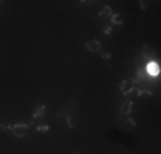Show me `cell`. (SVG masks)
Returning a JSON list of instances; mask_svg holds the SVG:
<instances>
[{
    "label": "cell",
    "instance_id": "obj_1",
    "mask_svg": "<svg viewBox=\"0 0 161 154\" xmlns=\"http://www.w3.org/2000/svg\"><path fill=\"white\" fill-rule=\"evenodd\" d=\"M11 132L14 134L15 137H24V135H28V132H29V125H26V123L11 125Z\"/></svg>",
    "mask_w": 161,
    "mask_h": 154
},
{
    "label": "cell",
    "instance_id": "obj_2",
    "mask_svg": "<svg viewBox=\"0 0 161 154\" xmlns=\"http://www.w3.org/2000/svg\"><path fill=\"white\" fill-rule=\"evenodd\" d=\"M144 72H147L146 75H149V77H158L159 75V65H158L154 60H151V62L147 63V69L144 70Z\"/></svg>",
    "mask_w": 161,
    "mask_h": 154
},
{
    "label": "cell",
    "instance_id": "obj_3",
    "mask_svg": "<svg viewBox=\"0 0 161 154\" xmlns=\"http://www.w3.org/2000/svg\"><path fill=\"white\" fill-rule=\"evenodd\" d=\"M86 48H88L91 53L101 51V41H99V40H89L88 43H86Z\"/></svg>",
    "mask_w": 161,
    "mask_h": 154
},
{
    "label": "cell",
    "instance_id": "obj_4",
    "mask_svg": "<svg viewBox=\"0 0 161 154\" xmlns=\"http://www.w3.org/2000/svg\"><path fill=\"white\" fill-rule=\"evenodd\" d=\"M120 91L124 92V94H130L132 91H136V86L132 84L130 81H122L120 82Z\"/></svg>",
    "mask_w": 161,
    "mask_h": 154
},
{
    "label": "cell",
    "instance_id": "obj_5",
    "mask_svg": "<svg viewBox=\"0 0 161 154\" xmlns=\"http://www.w3.org/2000/svg\"><path fill=\"white\" fill-rule=\"evenodd\" d=\"M142 57H144V58H147V60L154 58V50H153L151 45H144V46H142Z\"/></svg>",
    "mask_w": 161,
    "mask_h": 154
},
{
    "label": "cell",
    "instance_id": "obj_6",
    "mask_svg": "<svg viewBox=\"0 0 161 154\" xmlns=\"http://www.w3.org/2000/svg\"><path fill=\"white\" fill-rule=\"evenodd\" d=\"M130 111H132V101H125L124 105L120 106V113L124 115V117H127Z\"/></svg>",
    "mask_w": 161,
    "mask_h": 154
},
{
    "label": "cell",
    "instance_id": "obj_7",
    "mask_svg": "<svg viewBox=\"0 0 161 154\" xmlns=\"http://www.w3.org/2000/svg\"><path fill=\"white\" fill-rule=\"evenodd\" d=\"M33 117H34V120H38L40 117H45V106H43V105H38L36 110H34V115H33Z\"/></svg>",
    "mask_w": 161,
    "mask_h": 154
},
{
    "label": "cell",
    "instance_id": "obj_8",
    "mask_svg": "<svg viewBox=\"0 0 161 154\" xmlns=\"http://www.w3.org/2000/svg\"><path fill=\"white\" fill-rule=\"evenodd\" d=\"M106 15H113V11H111L110 7H108V5H106V7H103L101 9V12H99V17H106Z\"/></svg>",
    "mask_w": 161,
    "mask_h": 154
},
{
    "label": "cell",
    "instance_id": "obj_9",
    "mask_svg": "<svg viewBox=\"0 0 161 154\" xmlns=\"http://www.w3.org/2000/svg\"><path fill=\"white\" fill-rule=\"evenodd\" d=\"M111 22H113V24H122V22H124V15L122 14H113L111 15Z\"/></svg>",
    "mask_w": 161,
    "mask_h": 154
},
{
    "label": "cell",
    "instance_id": "obj_10",
    "mask_svg": "<svg viewBox=\"0 0 161 154\" xmlns=\"http://www.w3.org/2000/svg\"><path fill=\"white\" fill-rule=\"evenodd\" d=\"M137 94L142 96V94H153V91H151L149 88H137Z\"/></svg>",
    "mask_w": 161,
    "mask_h": 154
},
{
    "label": "cell",
    "instance_id": "obj_11",
    "mask_svg": "<svg viewBox=\"0 0 161 154\" xmlns=\"http://www.w3.org/2000/svg\"><path fill=\"white\" fill-rule=\"evenodd\" d=\"M76 106H77V101H76V99H70V101H69V103H67V105H65V108H67V110H69V111L76 110Z\"/></svg>",
    "mask_w": 161,
    "mask_h": 154
},
{
    "label": "cell",
    "instance_id": "obj_12",
    "mask_svg": "<svg viewBox=\"0 0 161 154\" xmlns=\"http://www.w3.org/2000/svg\"><path fill=\"white\" fill-rule=\"evenodd\" d=\"M36 130H38L40 134H46L48 130H50V127H48V125H38V127H36Z\"/></svg>",
    "mask_w": 161,
    "mask_h": 154
},
{
    "label": "cell",
    "instance_id": "obj_13",
    "mask_svg": "<svg viewBox=\"0 0 161 154\" xmlns=\"http://www.w3.org/2000/svg\"><path fill=\"white\" fill-rule=\"evenodd\" d=\"M0 130H2V132H11V125H7V123H0Z\"/></svg>",
    "mask_w": 161,
    "mask_h": 154
},
{
    "label": "cell",
    "instance_id": "obj_14",
    "mask_svg": "<svg viewBox=\"0 0 161 154\" xmlns=\"http://www.w3.org/2000/svg\"><path fill=\"white\" fill-rule=\"evenodd\" d=\"M103 33H105V34H106V36H110V34H111V33H113V29H111V26H106L105 29H103Z\"/></svg>",
    "mask_w": 161,
    "mask_h": 154
},
{
    "label": "cell",
    "instance_id": "obj_15",
    "mask_svg": "<svg viewBox=\"0 0 161 154\" xmlns=\"http://www.w3.org/2000/svg\"><path fill=\"white\" fill-rule=\"evenodd\" d=\"M101 57H103V60H105V62H108V60L111 58V53H105V51H103Z\"/></svg>",
    "mask_w": 161,
    "mask_h": 154
},
{
    "label": "cell",
    "instance_id": "obj_16",
    "mask_svg": "<svg viewBox=\"0 0 161 154\" xmlns=\"http://www.w3.org/2000/svg\"><path fill=\"white\" fill-rule=\"evenodd\" d=\"M67 125H69V128H74V120L69 117V115H67Z\"/></svg>",
    "mask_w": 161,
    "mask_h": 154
},
{
    "label": "cell",
    "instance_id": "obj_17",
    "mask_svg": "<svg viewBox=\"0 0 161 154\" xmlns=\"http://www.w3.org/2000/svg\"><path fill=\"white\" fill-rule=\"evenodd\" d=\"M127 125H128V128H132L134 125H136V122H134V120H127Z\"/></svg>",
    "mask_w": 161,
    "mask_h": 154
},
{
    "label": "cell",
    "instance_id": "obj_18",
    "mask_svg": "<svg viewBox=\"0 0 161 154\" xmlns=\"http://www.w3.org/2000/svg\"><path fill=\"white\" fill-rule=\"evenodd\" d=\"M141 7H142V9H147V2H146V0H142V2H141Z\"/></svg>",
    "mask_w": 161,
    "mask_h": 154
},
{
    "label": "cell",
    "instance_id": "obj_19",
    "mask_svg": "<svg viewBox=\"0 0 161 154\" xmlns=\"http://www.w3.org/2000/svg\"><path fill=\"white\" fill-rule=\"evenodd\" d=\"M74 154H79V152H74Z\"/></svg>",
    "mask_w": 161,
    "mask_h": 154
}]
</instances>
